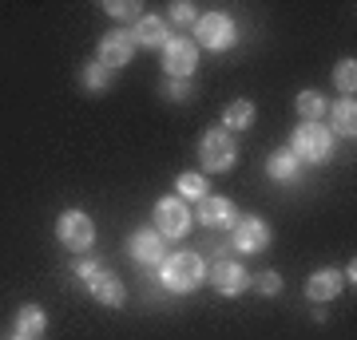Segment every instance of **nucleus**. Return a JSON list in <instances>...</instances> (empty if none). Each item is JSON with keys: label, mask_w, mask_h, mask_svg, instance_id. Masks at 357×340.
Instances as JSON below:
<instances>
[{"label": "nucleus", "mask_w": 357, "mask_h": 340, "mask_svg": "<svg viewBox=\"0 0 357 340\" xmlns=\"http://www.w3.org/2000/svg\"><path fill=\"white\" fill-rule=\"evenodd\" d=\"M115 83V72L112 67H103L100 60H91L88 67H84V88L91 91V95H103V91H112Z\"/></svg>", "instance_id": "nucleus-20"}, {"label": "nucleus", "mask_w": 357, "mask_h": 340, "mask_svg": "<svg viewBox=\"0 0 357 340\" xmlns=\"http://www.w3.org/2000/svg\"><path fill=\"white\" fill-rule=\"evenodd\" d=\"M290 154L298 163H330L333 135L326 123H298L290 135Z\"/></svg>", "instance_id": "nucleus-2"}, {"label": "nucleus", "mask_w": 357, "mask_h": 340, "mask_svg": "<svg viewBox=\"0 0 357 340\" xmlns=\"http://www.w3.org/2000/svg\"><path fill=\"white\" fill-rule=\"evenodd\" d=\"M270 226L262 218H238L234 226H230V245L238 253H266L270 250Z\"/></svg>", "instance_id": "nucleus-10"}, {"label": "nucleus", "mask_w": 357, "mask_h": 340, "mask_svg": "<svg viewBox=\"0 0 357 340\" xmlns=\"http://www.w3.org/2000/svg\"><path fill=\"white\" fill-rule=\"evenodd\" d=\"M258 289L266 293V297H274V293L282 289V277L278 273H262V277H258Z\"/></svg>", "instance_id": "nucleus-27"}, {"label": "nucleus", "mask_w": 357, "mask_h": 340, "mask_svg": "<svg viewBox=\"0 0 357 340\" xmlns=\"http://www.w3.org/2000/svg\"><path fill=\"white\" fill-rule=\"evenodd\" d=\"M175 190H178V198H183V202H203L206 198V178L183 170V175L175 178Z\"/></svg>", "instance_id": "nucleus-21"}, {"label": "nucleus", "mask_w": 357, "mask_h": 340, "mask_svg": "<svg viewBox=\"0 0 357 340\" xmlns=\"http://www.w3.org/2000/svg\"><path fill=\"white\" fill-rule=\"evenodd\" d=\"M56 238L60 245L72 253H88L96 245V222H91L84 210H64V214L56 218Z\"/></svg>", "instance_id": "nucleus-5"}, {"label": "nucleus", "mask_w": 357, "mask_h": 340, "mask_svg": "<svg viewBox=\"0 0 357 340\" xmlns=\"http://www.w3.org/2000/svg\"><path fill=\"white\" fill-rule=\"evenodd\" d=\"M44 332H48V313H44L40 305H20V309H16V337L40 340Z\"/></svg>", "instance_id": "nucleus-16"}, {"label": "nucleus", "mask_w": 357, "mask_h": 340, "mask_svg": "<svg viewBox=\"0 0 357 340\" xmlns=\"http://www.w3.org/2000/svg\"><path fill=\"white\" fill-rule=\"evenodd\" d=\"M195 222L206 229H230L238 222V210H234V202L230 198H215V194H206L199 202V210H195Z\"/></svg>", "instance_id": "nucleus-12"}, {"label": "nucleus", "mask_w": 357, "mask_h": 340, "mask_svg": "<svg viewBox=\"0 0 357 340\" xmlns=\"http://www.w3.org/2000/svg\"><path fill=\"white\" fill-rule=\"evenodd\" d=\"M191 91H195V88L187 83V79H171V83H167V99H175V103H178V99H187Z\"/></svg>", "instance_id": "nucleus-26"}, {"label": "nucleus", "mask_w": 357, "mask_h": 340, "mask_svg": "<svg viewBox=\"0 0 357 340\" xmlns=\"http://www.w3.org/2000/svg\"><path fill=\"white\" fill-rule=\"evenodd\" d=\"M103 13L115 16V20H139L143 8H139V0H103Z\"/></svg>", "instance_id": "nucleus-24"}, {"label": "nucleus", "mask_w": 357, "mask_h": 340, "mask_svg": "<svg viewBox=\"0 0 357 340\" xmlns=\"http://www.w3.org/2000/svg\"><path fill=\"white\" fill-rule=\"evenodd\" d=\"M79 281H84V289L96 297L100 305H107V309H119V305L128 301V293H123V281L115 277L112 269H103L100 261H79L76 265Z\"/></svg>", "instance_id": "nucleus-4"}, {"label": "nucleus", "mask_w": 357, "mask_h": 340, "mask_svg": "<svg viewBox=\"0 0 357 340\" xmlns=\"http://www.w3.org/2000/svg\"><path fill=\"white\" fill-rule=\"evenodd\" d=\"M330 135H342V139H354V135H357V103H354V95H349V99H337V103H333Z\"/></svg>", "instance_id": "nucleus-18"}, {"label": "nucleus", "mask_w": 357, "mask_h": 340, "mask_svg": "<svg viewBox=\"0 0 357 340\" xmlns=\"http://www.w3.org/2000/svg\"><path fill=\"white\" fill-rule=\"evenodd\" d=\"M159 285L167 293H195L199 285H206V265L199 253L191 250H178V253H167L163 265H159Z\"/></svg>", "instance_id": "nucleus-1"}, {"label": "nucleus", "mask_w": 357, "mask_h": 340, "mask_svg": "<svg viewBox=\"0 0 357 340\" xmlns=\"http://www.w3.org/2000/svg\"><path fill=\"white\" fill-rule=\"evenodd\" d=\"M266 175L274 178V182H298V175H302V163H298V159L286 151V147H282V151H270Z\"/></svg>", "instance_id": "nucleus-17"}, {"label": "nucleus", "mask_w": 357, "mask_h": 340, "mask_svg": "<svg viewBox=\"0 0 357 340\" xmlns=\"http://www.w3.org/2000/svg\"><path fill=\"white\" fill-rule=\"evenodd\" d=\"M298 115H302V123H321V115L330 111V107H326V99H321L318 91H302V95H298Z\"/></svg>", "instance_id": "nucleus-22"}, {"label": "nucleus", "mask_w": 357, "mask_h": 340, "mask_svg": "<svg viewBox=\"0 0 357 340\" xmlns=\"http://www.w3.org/2000/svg\"><path fill=\"white\" fill-rule=\"evenodd\" d=\"M195 214L191 206L178 198V194H167V198L155 202V229L163 234V238H183L187 229H191Z\"/></svg>", "instance_id": "nucleus-7"}, {"label": "nucleus", "mask_w": 357, "mask_h": 340, "mask_svg": "<svg viewBox=\"0 0 357 340\" xmlns=\"http://www.w3.org/2000/svg\"><path fill=\"white\" fill-rule=\"evenodd\" d=\"M342 269H314V273H310L306 277V297L314 305L318 301H333V297H337V293H342Z\"/></svg>", "instance_id": "nucleus-14"}, {"label": "nucleus", "mask_w": 357, "mask_h": 340, "mask_svg": "<svg viewBox=\"0 0 357 340\" xmlns=\"http://www.w3.org/2000/svg\"><path fill=\"white\" fill-rule=\"evenodd\" d=\"M206 281L215 285L218 297H238V293L250 289V269H246L243 261H230V257H222V261H215L211 269H206Z\"/></svg>", "instance_id": "nucleus-9"}, {"label": "nucleus", "mask_w": 357, "mask_h": 340, "mask_svg": "<svg viewBox=\"0 0 357 340\" xmlns=\"http://www.w3.org/2000/svg\"><path fill=\"white\" fill-rule=\"evenodd\" d=\"M131 257L139 265H163V257H167V241H163V234L159 229H135V238H131Z\"/></svg>", "instance_id": "nucleus-13"}, {"label": "nucleus", "mask_w": 357, "mask_h": 340, "mask_svg": "<svg viewBox=\"0 0 357 340\" xmlns=\"http://www.w3.org/2000/svg\"><path fill=\"white\" fill-rule=\"evenodd\" d=\"M255 103L250 99H234L227 107V111H222V131H227V135H234V131H246V127L255 123Z\"/></svg>", "instance_id": "nucleus-19"}, {"label": "nucleus", "mask_w": 357, "mask_h": 340, "mask_svg": "<svg viewBox=\"0 0 357 340\" xmlns=\"http://www.w3.org/2000/svg\"><path fill=\"white\" fill-rule=\"evenodd\" d=\"M195 20H199V8H195L191 0H175L167 8V24H195Z\"/></svg>", "instance_id": "nucleus-25"}, {"label": "nucleus", "mask_w": 357, "mask_h": 340, "mask_svg": "<svg viewBox=\"0 0 357 340\" xmlns=\"http://www.w3.org/2000/svg\"><path fill=\"white\" fill-rule=\"evenodd\" d=\"M199 163H203L206 175H227V170H234V163H238V143H234V135H227L222 127H211L203 139H199Z\"/></svg>", "instance_id": "nucleus-3"}, {"label": "nucleus", "mask_w": 357, "mask_h": 340, "mask_svg": "<svg viewBox=\"0 0 357 340\" xmlns=\"http://www.w3.org/2000/svg\"><path fill=\"white\" fill-rule=\"evenodd\" d=\"M234 36H238V28L227 13H203L195 20V44H203L211 51H227L234 44Z\"/></svg>", "instance_id": "nucleus-6"}, {"label": "nucleus", "mask_w": 357, "mask_h": 340, "mask_svg": "<svg viewBox=\"0 0 357 340\" xmlns=\"http://www.w3.org/2000/svg\"><path fill=\"white\" fill-rule=\"evenodd\" d=\"M135 44H143V48H163L167 40H171V24H167L163 16H139L135 20Z\"/></svg>", "instance_id": "nucleus-15"}, {"label": "nucleus", "mask_w": 357, "mask_h": 340, "mask_svg": "<svg viewBox=\"0 0 357 340\" xmlns=\"http://www.w3.org/2000/svg\"><path fill=\"white\" fill-rule=\"evenodd\" d=\"M333 88L342 91V99L354 95V88H357V63H354V56H345V60L333 67Z\"/></svg>", "instance_id": "nucleus-23"}, {"label": "nucleus", "mask_w": 357, "mask_h": 340, "mask_svg": "<svg viewBox=\"0 0 357 340\" xmlns=\"http://www.w3.org/2000/svg\"><path fill=\"white\" fill-rule=\"evenodd\" d=\"M8 340H24V337H8Z\"/></svg>", "instance_id": "nucleus-28"}, {"label": "nucleus", "mask_w": 357, "mask_h": 340, "mask_svg": "<svg viewBox=\"0 0 357 340\" xmlns=\"http://www.w3.org/2000/svg\"><path fill=\"white\" fill-rule=\"evenodd\" d=\"M131 56H135V40L128 36V28H112V32H103L100 56H96L103 67L119 72V67H128V63H131Z\"/></svg>", "instance_id": "nucleus-11"}, {"label": "nucleus", "mask_w": 357, "mask_h": 340, "mask_svg": "<svg viewBox=\"0 0 357 340\" xmlns=\"http://www.w3.org/2000/svg\"><path fill=\"white\" fill-rule=\"evenodd\" d=\"M199 67V44L191 36H171L163 44V72L171 79H191Z\"/></svg>", "instance_id": "nucleus-8"}]
</instances>
